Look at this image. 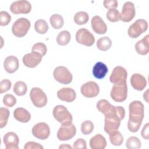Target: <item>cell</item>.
Instances as JSON below:
<instances>
[{
    "instance_id": "obj_1",
    "label": "cell",
    "mask_w": 149,
    "mask_h": 149,
    "mask_svg": "<svg viewBox=\"0 0 149 149\" xmlns=\"http://www.w3.org/2000/svg\"><path fill=\"white\" fill-rule=\"evenodd\" d=\"M129 115L127 128L133 133L137 132L140 127L144 116V107L140 101H133L129 105Z\"/></svg>"
},
{
    "instance_id": "obj_2",
    "label": "cell",
    "mask_w": 149,
    "mask_h": 149,
    "mask_svg": "<svg viewBox=\"0 0 149 149\" xmlns=\"http://www.w3.org/2000/svg\"><path fill=\"white\" fill-rule=\"evenodd\" d=\"M104 115V130L109 134L118 130L120 121L125 118V110L122 107L112 105L111 109Z\"/></svg>"
},
{
    "instance_id": "obj_3",
    "label": "cell",
    "mask_w": 149,
    "mask_h": 149,
    "mask_svg": "<svg viewBox=\"0 0 149 149\" xmlns=\"http://www.w3.org/2000/svg\"><path fill=\"white\" fill-rule=\"evenodd\" d=\"M110 95L115 102H120L126 100L127 96L126 81L114 83L111 89Z\"/></svg>"
},
{
    "instance_id": "obj_4",
    "label": "cell",
    "mask_w": 149,
    "mask_h": 149,
    "mask_svg": "<svg viewBox=\"0 0 149 149\" xmlns=\"http://www.w3.org/2000/svg\"><path fill=\"white\" fill-rule=\"evenodd\" d=\"M52 114L54 118L62 125L72 123V115L63 105H58L55 106L53 109Z\"/></svg>"
},
{
    "instance_id": "obj_5",
    "label": "cell",
    "mask_w": 149,
    "mask_h": 149,
    "mask_svg": "<svg viewBox=\"0 0 149 149\" xmlns=\"http://www.w3.org/2000/svg\"><path fill=\"white\" fill-rule=\"evenodd\" d=\"M31 26L29 20L25 17L17 19L12 27V33L17 37H23L28 32Z\"/></svg>"
},
{
    "instance_id": "obj_6",
    "label": "cell",
    "mask_w": 149,
    "mask_h": 149,
    "mask_svg": "<svg viewBox=\"0 0 149 149\" xmlns=\"http://www.w3.org/2000/svg\"><path fill=\"white\" fill-rule=\"evenodd\" d=\"M148 29V23L144 19H138L129 27L127 34L130 38H136Z\"/></svg>"
},
{
    "instance_id": "obj_7",
    "label": "cell",
    "mask_w": 149,
    "mask_h": 149,
    "mask_svg": "<svg viewBox=\"0 0 149 149\" xmlns=\"http://www.w3.org/2000/svg\"><path fill=\"white\" fill-rule=\"evenodd\" d=\"M30 97L33 105L37 108H42L47 104V97L42 90L38 87L31 89Z\"/></svg>"
},
{
    "instance_id": "obj_8",
    "label": "cell",
    "mask_w": 149,
    "mask_h": 149,
    "mask_svg": "<svg viewBox=\"0 0 149 149\" xmlns=\"http://www.w3.org/2000/svg\"><path fill=\"white\" fill-rule=\"evenodd\" d=\"M54 79L59 83L63 84L70 83L73 79V76L68 69L63 66L56 67L53 72Z\"/></svg>"
},
{
    "instance_id": "obj_9",
    "label": "cell",
    "mask_w": 149,
    "mask_h": 149,
    "mask_svg": "<svg viewBox=\"0 0 149 149\" xmlns=\"http://www.w3.org/2000/svg\"><path fill=\"white\" fill-rule=\"evenodd\" d=\"M76 41L87 47H91L95 42V37L87 29L82 28L79 29L76 33Z\"/></svg>"
},
{
    "instance_id": "obj_10",
    "label": "cell",
    "mask_w": 149,
    "mask_h": 149,
    "mask_svg": "<svg viewBox=\"0 0 149 149\" xmlns=\"http://www.w3.org/2000/svg\"><path fill=\"white\" fill-rule=\"evenodd\" d=\"M76 133V128L72 123L62 125L57 132V137L61 141H66L73 138Z\"/></svg>"
},
{
    "instance_id": "obj_11",
    "label": "cell",
    "mask_w": 149,
    "mask_h": 149,
    "mask_svg": "<svg viewBox=\"0 0 149 149\" xmlns=\"http://www.w3.org/2000/svg\"><path fill=\"white\" fill-rule=\"evenodd\" d=\"M31 10V3L26 0L15 1L12 2L10 6V10L15 15L27 14L29 13Z\"/></svg>"
},
{
    "instance_id": "obj_12",
    "label": "cell",
    "mask_w": 149,
    "mask_h": 149,
    "mask_svg": "<svg viewBox=\"0 0 149 149\" xmlns=\"http://www.w3.org/2000/svg\"><path fill=\"white\" fill-rule=\"evenodd\" d=\"M32 134L38 139L45 140L50 134L49 126L45 122L37 123L32 128Z\"/></svg>"
},
{
    "instance_id": "obj_13",
    "label": "cell",
    "mask_w": 149,
    "mask_h": 149,
    "mask_svg": "<svg viewBox=\"0 0 149 149\" xmlns=\"http://www.w3.org/2000/svg\"><path fill=\"white\" fill-rule=\"evenodd\" d=\"M81 94L86 98H93L98 95L100 87L98 84L93 81H90L83 84L80 88Z\"/></svg>"
},
{
    "instance_id": "obj_14",
    "label": "cell",
    "mask_w": 149,
    "mask_h": 149,
    "mask_svg": "<svg viewBox=\"0 0 149 149\" xmlns=\"http://www.w3.org/2000/svg\"><path fill=\"white\" fill-rule=\"evenodd\" d=\"M136 15L135 7L132 2L127 1L124 3L121 13L119 14V20L124 22H129Z\"/></svg>"
},
{
    "instance_id": "obj_15",
    "label": "cell",
    "mask_w": 149,
    "mask_h": 149,
    "mask_svg": "<svg viewBox=\"0 0 149 149\" xmlns=\"http://www.w3.org/2000/svg\"><path fill=\"white\" fill-rule=\"evenodd\" d=\"M42 56L37 52H31L25 54L22 59L23 64L28 68H33L36 67L41 61Z\"/></svg>"
},
{
    "instance_id": "obj_16",
    "label": "cell",
    "mask_w": 149,
    "mask_h": 149,
    "mask_svg": "<svg viewBox=\"0 0 149 149\" xmlns=\"http://www.w3.org/2000/svg\"><path fill=\"white\" fill-rule=\"evenodd\" d=\"M127 72L122 66H118L114 68L109 77V80L112 83H117L123 81H126Z\"/></svg>"
},
{
    "instance_id": "obj_17",
    "label": "cell",
    "mask_w": 149,
    "mask_h": 149,
    "mask_svg": "<svg viewBox=\"0 0 149 149\" xmlns=\"http://www.w3.org/2000/svg\"><path fill=\"white\" fill-rule=\"evenodd\" d=\"M6 149H19V138L14 132L6 133L3 138Z\"/></svg>"
},
{
    "instance_id": "obj_18",
    "label": "cell",
    "mask_w": 149,
    "mask_h": 149,
    "mask_svg": "<svg viewBox=\"0 0 149 149\" xmlns=\"http://www.w3.org/2000/svg\"><path fill=\"white\" fill-rule=\"evenodd\" d=\"M91 27L94 31L98 34H104L107 31V26L99 16H94L91 19Z\"/></svg>"
},
{
    "instance_id": "obj_19",
    "label": "cell",
    "mask_w": 149,
    "mask_h": 149,
    "mask_svg": "<svg viewBox=\"0 0 149 149\" xmlns=\"http://www.w3.org/2000/svg\"><path fill=\"white\" fill-rule=\"evenodd\" d=\"M57 97L62 101L71 102L76 99V94L73 88L63 87L57 91Z\"/></svg>"
},
{
    "instance_id": "obj_20",
    "label": "cell",
    "mask_w": 149,
    "mask_h": 149,
    "mask_svg": "<svg viewBox=\"0 0 149 149\" xmlns=\"http://www.w3.org/2000/svg\"><path fill=\"white\" fill-rule=\"evenodd\" d=\"M130 81L133 88L138 91H142L147 85L146 79L139 73L133 74Z\"/></svg>"
},
{
    "instance_id": "obj_21",
    "label": "cell",
    "mask_w": 149,
    "mask_h": 149,
    "mask_svg": "<svg viewBox=\"0 0 149 149\" xmlns=\"http://www.w3.org/2000/svg\"><path fill=\"white\" fill-rule=\"evenodd\" d=\"M19 66V62L17 57L10 55L5 58L3 62V67L6 72L13 73L18 69Z\"/></svg>"
},
{
    "instance_id": "obj_22",
    "label": "cell",
    "mask_w": 149,
    "mask_h": 149,
    "mask_svg": "<svg viewBox=\"0 0 149 149\" xmlns=\"http://www.w3.org/2000/svg\"><path fill=\"white\" fill-rule=\"evenodd\" d=\"M136 52L141 55H147L149 52V35H146L135 44Z\"/></svg>"
},
{
    "instance_id": "obj_23",
    "label": "cell",
    "mask_w": 149,
    "mask_h": 149,
    "mask_svg": "<svg viewBox=\"0 0 149 149\" xmlns=\"http://www.w3.org/2000/svg\"><path fill=\"white\" fill-rule=\"evenodd\" d=\"M108 72V69L107 66L101 62H97L93 68V74L98 79L104 78Z\"/></svg>"
},
{
    "instance_id": "obj_24",
    "label": "cell",
    "mask_w": 149,
    "mask_h": 149,
    "mask_svg": "<svg viewBox=\"0 0 149 149\" xmlns=\"http://www.w3.org/2000/svg\"><path fill=\"white\" fill-rule=\"evenodd\" d=\"M89 144L91 149H104L107 146L105 138L101 134H97L93 137Z\"/></svg>"
},
{
    "instance_id": "obj_25",
    "label": "cell",
    "mask_w": 149,
    "mask_h": 149,
    "mask_svg": "<svg viewBox=\"0 0 149 149\" xmlns=\"http://www.w3.org/2000/svg\"><path fill=\"white\" fill-rule=\"evenodd\" d=\"M13 116L16 120L22 123H27L31 119V114L26 109L17 108L13 112Z\"/></svg>"
},
{
    "instance_id": "obj_26",
    "label": "cell",
    "mask_w": 149,
    "mask_h": 149,
    "mask_svg": "<svg viewBox=\"0 0 149 149\" xmlns=\"http://www.w3.org/2000/svg\"><path fill=\"white\" fill-rule=\"evenodd\" d=\"M112 45L111 40L107 36H104L100 38L97 41V48L102 51H105L109 49Z\"/></svg>"
},
{
    "instance_id": "obj_27",
    "label": "cell",
    "mask_w": 149,
    "mask_h": 149,
    "mask_svg": "<svg viewBox=\"0 0 149 149\" xmlns=\"http://www.w3.org/2000/svg\"><path fill=\"white\" fill-rule=\"evenodd\" d=\"M49 22L52 27L55 29L62 28L64 24L62 16L59 14H54L49 18Z\"/></svg>"
},
{
    "instance_id": "obj_28",
    "label": "cell",
    "mask_w": 149,
    "mask_h": 149,
    "mask_svg": "<svg viewBox=\"0 0 149 149\" xmlns=\"http://www.w3.org/2000/svg\"><path fill=\"white\" fill-rule=\"evenodd\" d=\"M71 36L70 33L67 30L61 31L56 37V42L60 45H66L70 42Z\"/></svg>"
},
{
    "instance_id": "obj_29",
    "label": "cell",
    "mask_w": 149,
    "mask_h": 149,
    "mask_svg": "<svg viewBox=\"0 0 149 149\" xmlns=\"http://www.w3.org/2000/svg\"><path fill=\"white\" fill-rule=\"evenodd\" d=\"M111 144L115 146H120L123 142V136L119 131L116 130L109 134Z\"/></svg>"
},
{
    "instance_id": "obj_30",
    "label": "cell",
    "mask_w": 149,
    "mask_h": 149,
    "mask_svg": "<svg viewBox=\"0 0 149 149\" xmlns=\"http://www.w3.org/2000/svg\"><path fill=\"white\" fill-rule=\"evenodd\" d=\"M48 24L44 19H38L34 23V29L37 33L44 34H45L48 30Z\"/></svg>"
},
{
    "instance_id": "obj_31",
    "label": "cell",
    "mask_w": 149,
    "mask_h": 149,
    "mask_svg": "<svg viewBox=\"0 0 149 149\" xmlns=\"http://www.w3.org/2000/svg\"><path fill=\"white\" fill-rule=\"evenodd\" d=\"M13 90L16 95L22 96L26 94L27 91V87L24 81H17L15 83Z\"/></svg>"
},
{
    "instance_id": "obj_32",
    "label": "cell",
    "mask_w": 149,
    "mask_h": 149,
    "mask_svg": "<svg viewBox=\"0 0 149 149\" xmlns=\"http://www.w3.org/2000/svg\"><path fill=\"white\" fill-rule=\"evenodd\" d=\"M89 19L88 14L84 11H80L77 12L74 16V22L79 25L86 24Z\"/></svg>"
},
{
    "instance_id": "obj_33",
    "label": "cell",
    "mask_w": 149,
    "mask_h": 149,
    "mask_svg": "<svg viewBox=\"0 0 149 149\" xmlns=\"http://www.w3.org/2000/svg\"><path fill=\"white\" fill-rule=\"evenodd\" d=\"M141 146V143L140 140L135 136L129 137L126 142V147L128 149H139Z\"/></svg>"
},
{
    "instance_id": "obj_34",
    "label": "cell",
    "mask_w": 149,
    "mask_h": 149,
    "mask_svg": "<svg viewBox=\"0 0 149 149\" xmlns=\"http://www.w3.org/2000/svg\"><path fill=\"white\" fill-rule=\"evenodd\" d=\"M112 106V105H111L108 101L105 99L100 100L97 103V108L100 112L104 115L111 109Z\"/></svg>"
},
{
    "instance_id": "obj_35",
    "label": "cell",
    "mask_w": 149,
    "mask_h": 149,
    "mask_svg": "<svg viewBox=\"0 0 149 149\" xmlns=\"http://www.w3.org/2000/svg\"><path fill=\"white\" fill-rule=\"evenodd\" d=\"M9 111L6 108L1 107L0 108V127H4L8 122L9 116Z\"/></svg>"
},
{
    "instance_id": "obj_36",
    "label": "cell",
    "mask_w": 149,
    "mask_h": 149,
    "mask_svg": "<svg viewBox=\"0 0 149 149\" xmlns=\"http://www.w3.org/2000/svg\"><path fill=\"white\" fill-rule=\"evenodd\" d=\"M93 129L94 124L91 120H85L81 125V133L84 135L90 134L93 132Z\"/></svg>"
},
{
    "instance_id": "obj_37",
    "label": "cell",
    "mask_w": 149,
    "mask_h": 149,
    "mask_svg": "<svg viewBox=\"0 0 149 149\" xmlns=\"http://www.w3.org/2000/svg\"><path fill=\"white\" fill-rule=\"evenodd\" d=\"M31 52L40 54L42 56H44L47 52V48L45 44L42 42L36 43L31 48Z\"/></svg>"
},
{
    "instance_id": "obj_38",
    "label": "cell",
    "mask_w": 149,
    "mask_h": 149,
    "mask_svg": "<svg viewBox=\"0 0 149 149\" xmlns=\"http://www.w3.org/2000/svg\"><path fill=\"white\" fill-rule=\"evenodd\" d=\"M119 12L115 8L109 9L107 13V19L111 22H116L119 20Z\"/></svg>"
},
{
    "instance_id": "obj_39",
    "label": "cell",
    "mask_w": 149,
    "mask_h": 149,
    "mask_svg": "<svg viewBox=\"0 0 149 149\" xmlns=\"http://www.w3.org/2000/svg\"><path fill=\"white\" fill-rule=\"evenodd\" d=\"M3 103L6 107L11 108L16 104V98L12 94H6L3 98Z\"/></svg>"
},
{
    "instance_id": "obj_40",
    "label": "cell",
    "mask_w": 149,
    "mask_h": 149,
    "mask_svg": "<svg viewBox=\"0 0 149 149\" xmlns=\"http://www.w3.org/2000/svg\"><path fill=\"white\" fill-rule=\"evenodd\" d=\"M0 25L1 26H4L8 25L11 21V16L6 11L0 12Z\"/></svg>"
},
{
    "instance_id": "obj_41",
    "label": "cell",
    "mask_w": 149,
    "mask_h": 149,
    "mask_svg": "<svg viewBox=\"0 0 149 149\" xmlns=\"http://www.w3.org/2000/svg\"><path fill=\"white\" fill-rule=\"evenodd\" d=\"M12 86L11 81L8 79H3L0 81V93L3 94L8 91Z\"/></svg>"
},
{
    "instance_id": "obj_42",
    "label": "cell",
    "mask_w": 149,
    "mask_h": 149,
    "mask_svg": "<svg viewBox=\"0 0 149 149\" xmlns=\"http://www.w3.org/2000/svg\"><path fill=\"white\" fill-rule=\"evenodd\" d=\"M73 148H87L86 141L81 138L77 139L73 143Z\"/></svg>"
},
{
    "instance_id": "obj_43",
    "label": "cell",
    "mask_w": 149,
    "mask_h": 149,
    "mask_svg": "<svg viewBox=\"0 0 149 149\" xmlns=\"http://www.w3.org/2000/svg\"><path fill=\"white\" fill-rule=\"evenodd\" d=\"M24 149H43V147L40 143L34 141H29L25 144Z\"/></svg>"
},
{
    "instance_id": "obj_44",
    "label": "cell",
    "mask_w": 149,
    "mask_h": 149,
    "mask_svg": "<svg viewBox=\"0 0 149 149\" xmlns=\"http://www.w3.org/2000/svg\"><path fill=\"white\" fill-rule=\"evenodd\" d=\"M103 4L104 7L107 9H116L118 6V2L116 0H105L103 2Z\"/></svg>"
},
{
    "instance_id": "obj_45",
    "label": "cell",
    "mask_w": 149,
    "mask_h": 149,
    "mask_svg": "<svg viewBox=\"0 0 149 149\" xmlns=\"http://www.w3.org/2000/svg\"><path fill=\"white\" fill-rule=\"evenodd\" d=\"M141 136L143 139L148 140L149 139V123H147L143 126L141 132Z\"/></svg>"
},
{
    "instance_id": "obj_46",
    "label": "cell",
    "mask_w": 149,
    "mask_h": 149,
    "mask_svg": "<svg viewBox=\"0 0 149 149\" xmlns=\"http://www.w3.org/2000/svg\"><path fill=\"white\" fill-rule=\"evenodd\" d=\"M148 90H147L143 94V98H144V100H146V101L147 102H148Z\"/></svg>"
},
{
    "instance_id": "obj_47",
    "label": "cell",
    "mask_w": 149,
    "mask_h": 149,
    "mask_svg": "<svg viewBox=\"0 0 149 149\" xmlns=\"http://www.w3.org/2000/svg\"><path fill=\"white\" fill-rule=\"evenodd\" d=\"M59 148H72V147L68 144H63L59 147Z\"/></svg>"
}]
</instances>
